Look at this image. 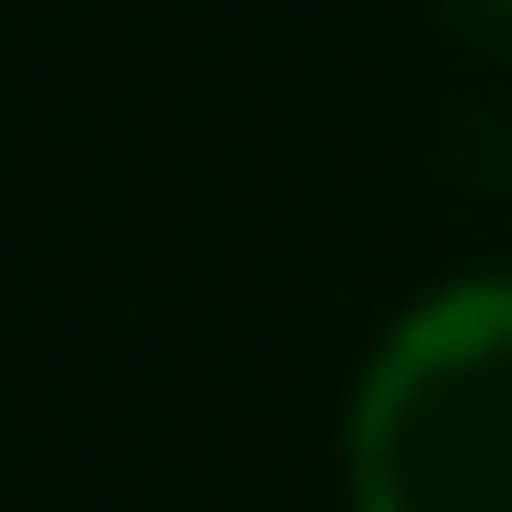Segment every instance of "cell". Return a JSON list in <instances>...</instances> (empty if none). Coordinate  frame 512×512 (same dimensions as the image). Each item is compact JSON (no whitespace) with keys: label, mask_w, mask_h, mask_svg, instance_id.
<instances>
[{"label":"cell","mask_w":512,"mask_h":512,"mask_svg":"<svg viewBox=\"0 0 512 512\" xmlns=\"http://www.w3.org/2000/svg\"><path fill=\"white\" fill-rule=\"evenodd\" d=\"M350 512H512V268H454L373 326L338 396Z\"/></svg>","instance_id":"1"},{"label":"cell","mask_w":512,"mask_h":512,"mask_svg":"<svg viewBox=\"0 0 512 512\" xmlns=\"http://www.w3.org/2000/svg\"><path fill=\"white\" fill-rule=\"evenodd\" d=\"M466 47H489V59H512V0H431Z\"/></svg>","instance_id":"2"}]
</instances>
